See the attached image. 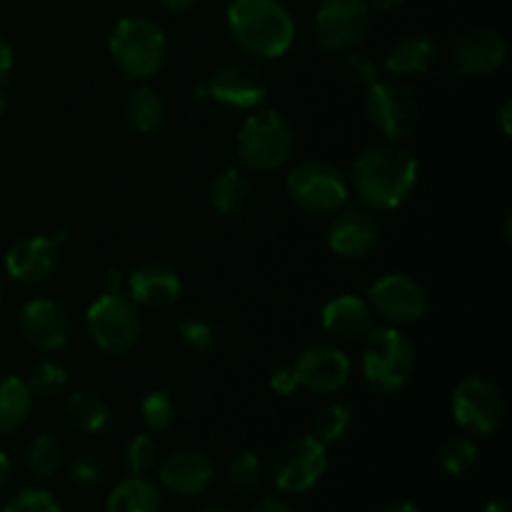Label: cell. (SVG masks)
Listing matches in <instances>:
<instances>
[{
	"instance_id": "cell-12",
	"label": "cell",
	"mask_w": 512,
	"mask_h": 512,
	"mask_svg": "<svg viewBox=\"0 0 512 512\" xmlns=\"http://www.w3.org/2000/svg\"><path fill=\"white\" fill-rule=\"evenodd\" d=\"M370 303L390 323H413L428 313V293L418 280L403 273L383 275L370 285Z\"/></svg>"
},
{
	"instance_id": "cell-43",
	"label": "cell",
	"mask_w": 512,
	"mask_h": 512,
	"mask_svg": "<svg viewBox=\"0 0 512 512\" xmlns=\"http://www.w3.org/2000/svg\"><path fill=\"white\" fill-rule=\"evenodd\" d=\"M365 3H368L370 10H378V13H388V10L400 8L405 0H365Z\"/></svg>"
},
{
	"instance_id": "cell-2",
	"label": "cell",
	"mask_w": 512,
	"mask_h": 512,
	"mask_svg": "<svg viewBox=\"0 0 512 512\" xmlns=\"http://www.w3.org/2000/svg\"><path fill=\"white\" fill-rule=\"evenodd\" d=\"M228 30L245 53L258 58H280L295 38L293 15L278 0H233Z\"/></svg>"
},
{
	"instance_id": "cell-28",
	"label": "cell",
	"mask_w": 512,
	"mask_h": 512,
	"mask_svg": "<svg viewBox=\"0 0 512 512\" xmlns=\"http://www.w3.org/2000/svg\"><path fill=\"white\" fill-rule=\"evenodd\" d=\"M25 463L38 480H50L53 475H58L63 468V450H60L58 440L45 433L35 435L25 453Z\"/></svg>"
},
{
	"instance_id": "cell-32",
	"label": "cell",
	"mask_w": 512,
	"mask_h": 512,
	"mask_svg": "<svg viewBox=\"0 0 512 512\" xmlns=\"http://www.w3.org/2000/svg\"><path fill=\"white\" fill-rule=\"evenodd\" d=\"M25 385H28L33 398L50 400V398H58V395L63 393L65 385H68V375H65V370L60 368V365L40 363L38 368L30 373V378L25 380Z\"/></svg>"
},
{
	"instance_id": "cell-8",
	"label": "cell",
	"mask_w": 512,
	"mask_h": 512,
	"mask_svg": "<svg viewBox=\"0 0 512 512\" xmlns=\"http://www.w3.org/2000/svg\"><path fill=\"white\" fill-rule=\"evenodd\" d=\"M325 470H328V450L315 435L288 440L273 455V480L280 493H308L320 483Z\"/></svg>"
},
{
	"instance_id": "cell-46",
	"label": "cell",
	"mask_w": 512,
	"mask_h": 512,
	"mask_svg": "<svg viewBox=\"0 0 512 512\" xmlns=\"http://www.w3.org/2000/svg\"><path fill=\"white\" fill-rule=\"evenodd\" d=\"M383 512H423V510H420L415 503H410V500H400V503L388 505Z\"/></svg>"
},
{
	"instance_id": "cell-27",
	"label": "cell",
	"mask_w": 512,
	"mask_h": 512,
	"mask_svg": "<svg viewBox=\"0 0 512 512\" xmlns=\"http://www.w3.org/2000/svg\"><path fill=\"white\" fill-rule=\"evenodd\" d=\"M125 115L138 133H153L163 125L165 105L153 88L143 85V88L130 93L128 103H125Z\"/></svg>"
},
{
	"instance_id": "cell-18",
	"label": "cell",
	"mask_w": 512,
	"mask_h": 512,
	"mask_svg": "<svg viewBox=\"0 0 512 512\" xmlns=\"http://www.w3.org/2000/svg\"><path fill=\"white\" fill-rule=\"evenodd\" d=\"M215 478V465L203 450H178L160 465V483L175 495H200Z\"/></svg>"
},
{
	"instance_id": "cell-25",
	"label": "cell",
	"mask_w": 512,
	"mask_h": 512,
	"mask_svg": "<svg viewBox=\"0 0 512 512\" xmlns=\"http://www.w3.org/2000/svg\"><path fill=\"white\" fill-rule=\"evenodd\" d=\"M33 395H30L25 380L3 375L0 378V435L13 433L28 420Z\"/></svg>"
},
{
	"instance_id": "cell-34",
	"label": "cell",
	"mask_w": 512,
	"mask_h": 512,
	"mask_svg": "<svg viewBox=\"0 0 512 512\" xmlns=\"http://www.w3.org/2000/svg\"><path fill=\"white\" fill-rule=\"evenodd\" d=\"M140 410H143L145 425L153 430H168L170 423H173L175 408L173 400H170V395L165 390H153V393L145 395Z\"/></svg>"
},
{
	"instance_id": "cell-22",
	"label": "cell",
	"mask_w": 512,
	"mask_h": 512,
	"mask_svg": "<svg viewBox=\"0 0 512 512\" xmlns=\"http://www.w3.org/2000/svg\"><path fill=\"white\" fill-rule=\"evenodd\" d=\"M438 58V45L423 33L400 38L385 55V70L393 75H423Z\"/></svg>"
},
{
	"instance_id": "cell-41",
	"label": "cell",
	"mask_w": 512,
	"mask_h": 512,
	"mask_svg": "<svg viewBox=\"0 0 512 512\" xmlns=\"http://www.w3.org/2000/svg\"><path fill=\"white\" fill-rule=\"evenodd\" d=\"M10 68H13V45L5 40V35H0V78H5Z\"/></svg>"
},
{
	"instance_id": "cell-36",
	"label": "cell",
	"mask_w": 512,
	"mask_h": 512,
	"mask_svg": "<svg viewBox=\"0 0 512 512\" xmlns=\"http://www.w3.org/2000/svg\"><path fill=\"white\" fill-rule=\"evenodd\" d=\"M340 70H343L345 80H348V83H353V85H365V88H368L373 80H378V78H375V63H373V60H370L368 55H363V53H353V50H350V53H345Z\"/></svg>"
},
{
	"instance_id": "cell-21",
	"label": "cell",
	"mask_w": 512,
	"mask_h": 512,
	"mask_svg": "<svg viewBox=\"0 0 512 512\" xmlns=\"http://www.w3.org/2000/svg\"><path fill=\"white\" fill-rule=\"evenodd\" d=\"M323 328L338 338H360L373 330V310L358 295H340L323 308Z\"/></svg>"
},
{
	"instance_id": "cell-40",
	"label": "cell",
	"mask_w": 512,
	"mask_h": 512,
	"mask_svg": "<svg viewBox=\"0 0 512 512\" xmlns=\"http://www.w3.org/2000/svg\"><path fill=\"white\" fill-rule=\"evenodd\" d=\"M248 512H295V510L290 508L288 503H283V500L265 498V500H258V503H255Z\"/></svg>"
},
{
	"instance_id": "cell-38",
	"label": "cell",
	"mask_w": 512,
	"mask_h": 512,
	"mask_svg": "<svg viewBox=\"0 0 512 512\" xmlns=\"http://www.w3.org/2000/svg\"><path fill=\"white\" fill-rule=\"evenodd\" d=\"M70 480L75 485H80V488H90V485H95L100 480L98 465L88 458L73 460V465H70Z\"/></svg>"
},
{
	"instance_id": "cell-50",
	"label": "cell",
	"mask_w": 512,
	"mask_h": 512,
	"mask_svg": "<svg viewBox=\"0 0 512 512\" xmlns=\"http://www.w3.org/2000/svg\"><path fill=\"white\" fill-rule=\"evenodd\" d=\"M3 113H5V95L3 90H0V118H3Z\"/></svg>"
},
{
	"instance_id": "cell-44",
	"label": "cell",
	"mask_w": 512,
	"mask_h": 512,
	"mask_svg": "<svg viewBox=\"0 0 512 512\" xmlns=\"http://www.w3.org/2000/svg\"><path fill=\"white\" fill-rule=\"evenodd\" d=\"M8 483H10V460L8 455L0 453V493L8 488Z\"/></svg>"
},
{
	"instance_id": "cell-24",
	"label": "cell",
	"mask_w": 512,
	"mask_h": 512,
	"mask_svg": "<svg viewBox=\"0 0 512 512\" xmlns=\"http://www.w3.org/2000/svg\"><path fill=\"white\" fill-rule=\"evenodd\" d=\"M65 415H68L73 428H78L80 433H88V435L103 433V430L110 425V420H113V410H110V405L105 403L100 395L83 393V390L70 395L68 403H65Z\"/></svg>"
},
{
	"instance_id": "cell-13",
	"label": "cell",
	"mask_w": 512,
	"mask_h": 512,
	"mask_svg": "<svg viewBox=\"0 0 512 512\" xmlns=\"http://www.w3.org/2000/svg\"><path fill=\"white\" fill-rule=\"evenodd\" d=\"M298 385L313 393H335L350 378V358L335 345H310L293 365Z\"/></svg>"
},
{
	"instance_id": "cell-29",
	"label": "cell",
	"mask_w": 512,
	"mask_h": 512,
	"mask_svg": "<svg viewBox=\"0 0 512 512\" xmlns=\"http://www.w3.org/2000/svg\"><path fill=\"white\" fill-rule=\"evenodd\" d=\"M265 480V468L255 453H238L228 463V483L240 498L260 493Z\"/></svg>"
},
{
	"instance_id": "cell-47",
	"label": "cell",
	"mask_w": 512,
	"mask_h": 512,
	"mask_svg": "<svg viewBox=\"0 0 512 512\" xmlns=\"http://www.w3.org/2000/svg\"><path fill=\"white\" fill-rule=\"evenodd\" d=\"M160 3L170 10H190L198 0H160Z\"/></svg>"
},
{
	"instance_id": "cell-1",
	"label": "cell",
	"mask_w": 512,
	"mask_h": 512,
	"mask_svg": "<svg viewBox=\"0 0 512 512\" xmlns=\"http://www.w3.org/2000/svg\"><path fill=\"white\" fill-rule=\"evenodd\" d=\"M418 180V160L395 143L365 150L353 168L355 193L370 210H393L408 200Z\"/></svg>"
},
{
	"instance_id": "cell-5",
	"label": "cell",
	"mask_w": 512,
	"mask_h": 512,
	"mask_svg": "<svg viewBox=\"0 0 512 512\" xmlns=\"http://www.w3.org/2000/svg\"><path fill=\"white\" fill-rule=\"evenodd\" d=\"M415 370V348L400 330H373L363 350L365 380L380 393L400 390Z\"/></svg>"
},
{
	"instance_id": "cell-30",
	"label": "cell",
	"mask_w": 512,
	"mask_h": 512,
	"mask_svg": "<svg viewBox=\"0 0 512 512\" xmlns=\"http://www.w3.org/2000/svg\"><path fill=\"white\" fill-rule=\"evenodd\" d=\"M475 463H478V445L470 438H465V435L448 438L443 443V448H440V465L453 478L470 473L475 468Z\"/></svg>"
},
{
	"instance_id": "cell-42",
	"label": "cell",
	"mask_w": 512,
	"mask_h": 512,
	"mask_svg": "<svg viewBox=\"0 0 512 512\" xmlns=\"http://www.w3.org/2000/svg\"><path fill=\"white\" fill-rule=\"evenodd\" d=\"M500 125H503V133H512V98H505L503 105H500Z\"/></svg>"
},
{
	"instance_id": "cell-51",
	"label": "cell",
	"mask_w": 512,
	"mask_h": 512,
	"mask_svg": "<svg viewBox=\"0 0 512 512\" xmlns=\"http://www.w3.org/2000/svg\"><path fill=\"white\" fill-rule=\"evenodd\" d=\"M0 305H3V295H0Z\"/></svg>"
},
{
	"instance_id": "cell-6",
	"label": "cell",
	"mask_w": 512,
	"mask_h": 512,
	"mask_svg": "<svg viewBox=\"0 0 512 512\" xmlns=\"http://www.w3.org/2000/svg\"><path fill=\"white\" fill-rule=\"evenodd\" d=\"M90 338L105 353H125L143 333V318L130 298L120 293H103L85 313Z\"/></svg>"
},
{
	"instance_id": "cell-49",
	"label": "cell",
	"mask_w": 512,
	"mask_h": 512,
	"mask_svg": "<svg viewBox=\"0 0 512 512\" xmlns=\"http://www.w3.org/2000/svg\"><path fill=\"white\" fill-rule=\"evenodd\" d=\"M198 512H233V510L223 508V505H213V508H205V510H198Z\"/></svg>"
},
{
	"instance_id": "cell-33",
	"label": "cell",
	"mask_w": 512,
	"mask_h": 512,
	"mask_svg": "<svg viewBox=\"0 0 512 512\" xmlns=\"http://www.w3.org/2000/svg\"><path fill=\"white\" fill-rule=\"evenodd\" d=\"M125 460L133 475H148L150 470L158 468L160 463V450L150 435H135L125 450Z\"/></svg>"
},
{
	"instance_id": "cell-16",
	"label": "cell",
	"mask_w": 512,
	"mask_h": 512,
	"mask_svg": "<svg viewBox=\"0 0 512 512\" xmlns=\"http://www.w3.org/2000/svg\"><path fill=\"white\" fill-rule=\"evenodd\" d=\"M210 95H213V100L230 105V108L248 110L263 103L265 95H268V83L253 65L228 63L210 80Z\"/></svg>"
},
{
	"instance_id": "cell-14",
	"label": "cell",
	"mask_w": 512,
	"mask_h": 512,
	"mask_svg": "<svg viewBox=\"0 0 512 512\" xmlns=\"http://www.w3.org/2000/svg\"><path fill=\"white\" fill-rule=\"evenodd\" d=\"M508 45L493 30H470L450 45V68L460 78H480L495 73L505 63Z\"/></svg>"
},
{
	"instance_id": "cell-26",
	"label": "cell",
	"mask_w": 512,
	"mask_h": 512,
	"mask_svg": "<svg viewBox=\"0 0 512 512\" xmlns=\"http://www.w3.org/2000/svg\"><path fill=\"white\" fill-rule=\"evenodd\" d=\"M250 200V180L240 170L228 168L210 185V203L220 215H233L243 210Z\"/></svg>"
},
{
	"instance_id": "cell-15",
	"label": "cell",
	"mask_w": 512,
	"mask_h": 512,
	"mask_svg": "<svg viewBox=\"0 0 512 512\" xmlns=\"http://www.w3.org/2000/svg\"><path fill=\"white\" fill-rule=\"evenodd\" d=\"M20 335L38 350H58L68 343L70 320L53 300H30L20 310Z\"/></svg>"
},
{
	"instance_id": "cell-17",
	"label": "cell",
	"mask_w": 512,
	"mask_h": 512,
	"mask_svg": "<svg viewBox=\"0 0 512 512\" xmlns=\"http://www.w3.org/2000/svg\"><path fill=\"white\" fill-rule=\"evenodd\" d=\"M380 225L365 208H348L333 220L328 230V245L340 258H363L378 243Z\"/></svg>"
},
{
	"instance_id": "cell-3",
	"label": "cell",
	"mask_w": 512,
	"mask_h": 512,
	"mask_svg": "<svg viewBox=\"0 0 512 512\" xmlns=\"http://www.w3.org/2000/svg\"><path fill=\"white\" fill-rule=\"evenodd\" d=\"M108 48L115 65L128 78L143 80L160 70L165 53H168V40L155 20L143 18V15H128L115 23Z\"/></svg>"
},
{
	"instance_id": "cell-48",
	"label": "cell",
	"mask_w": 512,
	"mask_h": 512,
	"mask_svg": "<svg viewBox=\"0 0 512 512\" xmlns=\"http://www.w3.org/2000/svg\"><path fill=\"white\" fill-rule=\"evenodd\" d=\"M120 283H123V278H120L118 270H110V273H108V293H120Z\"/></svg>"
},
{
	"instance_id": "cell-11",
	"label": "cell",
	"mask_w": 512,
	"mask_h": 512,
	"mask_svg": "<svg viewBox=\"0 0 512 512\" xmlns=\"http://www.w3.org/2000/svg\"><path fill=\"white\" fill-rule=\"evenodd\" d=\"M368 118L383 138L400 140L418 123V103L408 85L398 80H373L368 85Z\"/></svg>"
},
{
	"instance_id": "cell-37",
	"label": "cell",
	"mask_w": 512,
	"mask_h": 512,
	"mask_svg": "<svg viewBox=\"0 0 512 512\" xmlns=\"http://www.w3.org/2000/svg\"><path fill=\"white\" fill-rule=\"evenodd\" d=\"M180 335H183L185 345L193 350H210L215 345V330L203 320H183Z\"/></svg>"
},
{
	"instance_id": "cell-19",
	"label": "cell",
	"mask_w": 512,
	"mask_h": 512,
	"mask_svg": "<svg viewBox=\"0 0 512 512\" xmlns=\"http://www.w3.org/2000/svg\"><path fill=\"white\" fill-rule=\"evenodd\" d=\"M58 263V245L50 238H23L5 255V270L20 283H40L53 273Z\"/></svg>"
},
{
	"instance_id": "cell-20",
	"label": "cell",
	"mask_w": 512,
	"mask_h": 512,
	"mask_svg": "<svg viewBox=\"0 0 512 512\" xmlns=\"http://www.w3.org/2000/svg\"><path fill=\"white\" fill-rule=\"evenodd\" d=\"M130 295L135 305H145L153 310H165L180 298V278L165 265H143L133 270L128 278Z\"/></svg>"
},
{
	"instance_id": "cell-9",
	"label": "cell",
	"mask_w": 512,
	"mask_h": 512,
	"mask_svg": "<svg viewBox=\"0 0 512 512\" xmlns=\"http://www.w3.org/2000/svg\"><path fill=\"white\" fill-rule=\"evenodd\" d=\"M455 423L473 435H493L505 420V398L488 378L460 380L453 393Z\"/></svg>"
},
{
	"instance_id": "cell-45",
	"label": "cell",
	"mask_w": 512,
	"mask_h": 512,
	"mask_svg": "<svg viewBox=\"0 0 512 512\" xmlns=\"http://www.w3.org/2000/svg\"><path fill=\"white\" fill-rule=\"evenodd\" d=\"M483 512H512V505L508 498H498V500H490Z\"/></svg>"
},
{
	"instance_id": "cell-10",
	"label": "cell",
	"mask_w": 512,
	"mask_h": 512,
	"mask_svg": "<svg viewBox=\"0 0 512 512\" xmlns=\"http://www.w3.org/2000/svg\"><path fill=\"white\" fill-rule=\"evenodd\" d=\"M370 8L365 0H323L315 13V35L328 53H350L365 40Z\"/></svg>"
},
{
	"instance_id": "cell-39",
	"label": "cell",
	"mask_w": 512,
	"mask_h": 512,
	"mask_svg": "<svg viewBox=\"0 0 512 512\" xmlns=\"http://www.w3.org/2000/svg\"><path fill=\"white\" fill-rule=\"evenodd\" d=\"M270 388H273L278 395H293L295 390L300 388L298 378H295V373H293V368L275 370L273 378H270Z\"/></svg>"
},
{
	"instance_id": "cell-7",
	"label": "cell",
	"mask_w": 512,
	"mask_h": 512,
	"mask_svg": "<svg viewBox=\"0 0 512 512\" xmlns=\"http://www.w3.org/2000/svg\"><path fill=\"white\" fill-rule=\"evenodd\" d=\"M290 200L300 210L313 215L333 213L343 208L348 200V180L335 165L323 163V160H308L298 168L290 170L285 180Z\"/></svg>"
},
{
	"instance_id": "cell-4",
	"label": "cell",
	"mask_w": 512,
	"mask_h": 512,
	"mask_svg": "<svg viewBox=\"0 0 512 512\" xmlns=\"http://www.w3.org/2000/svg\"><path fill=\"white\" fill-rule=\"evenodd\" d=\"M293 150V130L275 110L255 113L240 125L238 158L253 173L278 170Z\"/></svg>"
},
{
	"instance_id": "cell-35",
	"label": "cell",
	"mask_w": 512,
	"mask_h": 512,
	"mask_svg": "<svg viewBox=\"0 0 512 512\" xmlns=\"http://www.w3.org/2000/svg\"><path fill=\"white\" fill-rule=\"evenodd\" d=\"M3 512H63L53 493L43 488H25L8 500Z\"/></svg>"
},
{
	"instance_id": "cell-23",
	"label": "cell",
	"mask_w": 512,
	"mask_h": 512,
	"mask_svg": "<svg viewBox=\"0 0 512 512\" xmlns=\"http://www.w3.org/2000/svg\"><path fill=\"white\" fill-rule=\"evenodd\" d=\"M163 493L145 475H130L110 490L105 512H160Z\"/></svg>"
},
{
	"instance_id": "cell-31",
	"label": "cell",
	"mask_w": 512,
	"mask_h": 512,
	"mask_svg": "<svg viewBox=\"0 0 512 512\" xmlns=\"http://www.w3.org/2000/svg\"><path fill=\"white\" fill-rule=\"evenodd\" d=\"M353 428V410L340 403L325 405L315 418V438L320 443H338Z\"/></svg>"
}]
</instances>
